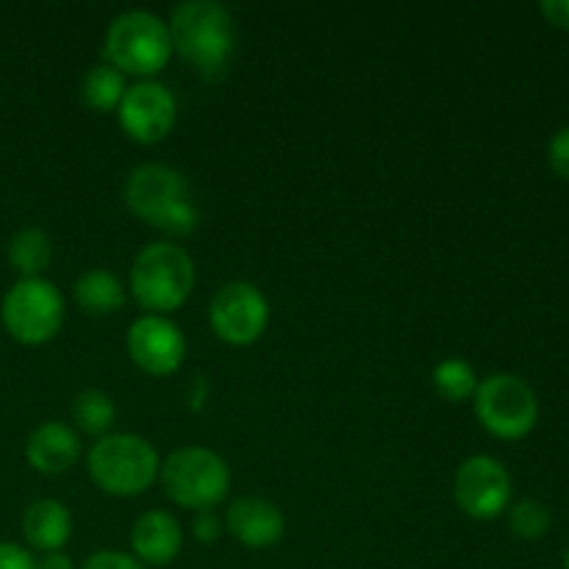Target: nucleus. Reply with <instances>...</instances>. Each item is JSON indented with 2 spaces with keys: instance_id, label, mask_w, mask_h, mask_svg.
<instances>
[{
  "instance_id": "f257e3e1",
  "label": "nucleus",
  "mask_w": 569,
  "mask_h": 569,
  "mask_svg": "<svg viewBox=\"0 0 569 569\" xmlns=\"http://www.w3.org/2000/svg\"><path fill=\"white\" fill-rule=\"evenodd\" d=\"M172 50H178L183 61L200 76L217 81L226 76L228 64L233 56V17L217 0H187L176 6L170 22Z\"/></svg>"
},
{
  "instance_id": "f03ea898",
  "label": "nucleus",
  "mask_w": 569,
  "mask_h": 569,
  "mask_svg": "<svg viewBox=\"0 0 569 569\" xmlns=\"http://www.w3.org/2000/svg\"><path fill=\"white\" fill-rule=\"evenodd\" d=\"M126 206L170 237H189L200 220L187 178L167 164L137 167L126 181Z\"/></svg>"
},
{
  "instance_id": "7ed1b4c3",
  "label": "nucleus",
  "mask_w": 569,
  "mask_h": 569,
  "mask_svg": "<svg viewBox=\"0 0 569 569\" xmlns=\"http://www.w3.org/2000/svg\"><path fill=\"white\" fill-rule=\"evenodd\" d=\"M94 487L114 498H137L159 478V453L137 433H106L87 456Z\"/></svg>"
},
{
  "instance_id": "20e7f679",
  "label": "nucleus",
  "mask_w": 569,
  "mask_h": 569,
  "mask_svg": "<svg viewBox=\"0 0 569 569\" xmlns=\"http://www.w3.org/2000/svg\"><path fill=\"white\" fill-rule=\"evenodd\" d=\"M194 289V261L172 242H153L139 250L131 267V295L150 315L181 309Z\"/></svg>"
},
{
  "instance_id": "39448f33",
  "label": "nucleus",
  "mask_w": 569,
  "mask_h": 569,
  "mask_svg": "<svg viewBox=\"0 0 569 569\" xmlns=\"http://www.w3.org/2000/svg\"><path fill=\"white\" fill-rule=\"evenodd\" d=\"M106 64L122 76H139L150 81L167 67L172 56L170 28L150 11H122L106 31Z\"/></svg>"
},
{
  "instance_id": "423d86ee",
  "label": "nucleus",
  "mask_w": 569,
  "mask_h": 569,
  "mask_svg": "<svg viewBox=\"0 0 569 569\" xmlns=\"http://www.w3.org/2000/svg\"><path fill=\"white\" fill-rule=\"evenodd\" d=\"M167 498L189 511H211L222 503L231 487L228 465L209 448H181L159 467Z\"/></svg>"
},
{
  "instance_id": "0eeeda50",
  "label": "nucleus",
  "mask_w": 569,
  "mask_h": 569,
  "mask_svg": "<svg viewBox=\"0 0 569 569\" xmlns=\"http://www.w3.org/2000/svg\"><path fill=\"white\" fill-rule=\"evenodd\" d=\"M0 317L11 339L37 348L56 339V333L64 326V298L56 283L44 278H20L6 292Z\"/></svg>"
},
{
  "instance_id": "6e6552de",
  "label": "nucleus",
  "mask_w": 569,
  "mask_h": 569,
  "mask_svg": "<svg viewBox=\"0 0 569 569\" xmlns=\"http://www.w3.org/2000/svg\"><path fill=\"white\" fill-rule=\"evenodd\" d=\"M472 403H476L478 422L498 439L528 437L539 420L537 395L511 372H495L483 378Z\"/></svg>"
},
{
  "instance_id": "1a4fd4ad",
  "label": "nucleus",
  "mask_w": 569,
  "mask_h": 569,
  "mask_svg": "<svg viewBox=\"0 0 569 569\" xmlns=\"http://www.w3.org/2000/svg\"><path fill=\"white\" fill-rule=\"evenodd\" d=\"M209 322L211 331L228 345L248 348L259 342L261 333L267 331L270 322V303L261 295L259 287L248 281H231L209 303Z\"/></svg>"
},
{
  "instance_id": "9d476101",
  "label": "nucleus",
  "mask_w": 569,
  "mask_h": 569,
  "mask_svg": "<svg viewBox=\"0 0 569 569\" xmlns=\"http://www.w3.org/2000/svg\"><path fill=\"white\" fill-rule=\"evenodd\" d=\"M453 498L472 520H495L511 503V476L492 456H470L456 470Z\"/></svg>"
},
{
  "instance_id": "9b49d317",
  "label": "nucleus",
  "mask_w": 569,
  "mask_h": 569,
  "mask_svg": "<svg viewBox=\"0 0 569 569\" xmlns=\"http://www.w3.org/2000/svg\"><path fill=\"white\" fill-rule=\"evenodd\" d=\"M178 106L170 89L159 81H139L126 89L117 109V120L128 139L139 144H156L176 128Z\"/></svg>"
},
{
  "instance_id": "f8f14e48",
  "label": "nucleus",
  "mask_w": 569,
  "mask_h": 569,
  "mask_svg": "<svg viewBox=\"0 0 569 569\" xmlns=\"http://www.w3.org/2000/svg\"><path fill=\"white\" fill-rule=\"evenodd\" d=\"M128 356L133 365L153 378H167L181 370L187 359V337L172 320L161 315H144L128 328Z\"/></svg>"
},
{
  "instance_id": "ddd939ff",
  "label": "nucleus",
  "mask_w": 569,
  "mask_h": 569,
  "mask_svg": "<svg viewBox=\"0 0 569 569\" xmlns=\"http://www.w3.org/2000/svg\"><path fill=\"white\" fill-rule=\"evenodd\" d=\"M228 533L244 548L264 550L272 548L283 539L287 531V520H283L281 509L264 498H239L228 506L226 515Z\"/></svg>"
},
{
  "instance_id": "4468645a",
  "label": "nucleus",
  "mask_w": 569,
  "mask_h": 569,
  "mask_svg": "<svg viewBox=\"0 0 569 569\" xmlns=\"http://www.w3.org/2000/svg\"><path fill=\"white\" fill-rule=\"evenodd\" d=\"M133 559L144 567H167L178 559L183 548L181 522L167 511H144L131 531Z\"/></svg>"
},
{
  "instance_id": "2eb2a0df",
  "label": "nucleus",
  "mask_w": 569,
  "mask_h": 569,
  "mask_svg": "<svg viewBox=\"0 0 569 569\" xmlns=\"http://www.w3.org/2000/svg\"><path fill=\"white\" fill-rule=\"evenodd\" d=\"M26 459L42 476H59L81 459V439L64 422H42L28 437Z\"/></svg>"
},
{
  "instance_id": "dca6fc26",
  "label": "nucleus",
  "mask_w": 569,
  "mask_h": 569,
  "mask_svg": "<svg viewBox=\"0 0 569 569\" xmlns=\"http://www.w3.org/2000/svg\"><path fill=\"white\" fill-rule=\"evenodd\" d=\"M22 537L39 553H56L72 537V517L59 500H37L22 517Z\"/></svg>"
},
{
  "instance_id": "f3484780",
  "label": "nucleus",
  "mask_w": 569,
  "mask_h": 569,
  "mask_svg": "<svg viewBox=\"0 0 569 569\" xmlns=\"http://www.w3.org/2000/svg\"><path fill=\"white\" fill-rule=\"evenodd\" d=\"M76 303L81 306L87 315H114L126 303V287L120 278L109 270H89L72 287Z\"/></svg>"
},
{
  "instance_id": "a211bd4d",
  "label": "nucleus",
  "mask_w": 569,
  "mask_h": 569,
  "mask_svg": "<svg viewBox=\"0 0 569 569\" xmlns=\"http://www.w3.org/2000/svg\"><path fill=\"white\" fill-rule=\"evenodd\" d=\"M53 259V244L42 228H22L9 239V264L22 278H42Z\"/></svg>"
},
{
  "instance_id": "6ab92c4d",
  "label": "nucleus",
  "mask_w": 569,
  "mask_h": 569,
  "mask_svg": "<svg viewBox=\"0 0 569 569\" xmlns=\"http://www.w3.org/2000/svg\"><path fill=\"white\" fill-rule=\"evenodd\" d=\"M126 76L111 64H94L81 81V100L92 111H117L126 94Z\"/></svg>"
},
{
  "instance_id": "aec40b11",
  "label": "nucleus",
  "mask_w": 569,
  "mask_h": 569,
  "mask_svg": "<svg viewBox=\"0 0 569 569\" xmlns=\"http://www.w3.org/2000/svg\"><path fill=\"white\" fill-rule=\"evenodd\" d=\"M72 420L89 437H106L117 422V406L100 389H83L72 400Z\"/></svg>"
},
{
  "instance_id": "412c9836",
  "label": "nucleus",
  "mask_w": 569,
  "mask_h": 569,
  "mask_svg": "<svg viewBox=\"0 0 569 569\" xmlns=\"http://www.w3.org/2000/svg\"><path fill=\"white\" fill-rule=\"evenodd\" d=\"M433 389L442 395L450 403H461V400H472L478 392V376L472 370L470 361L465 359H445L433 367L431 372Z\"/></svg>"
},
{
  "instance_id": "4be33fe9",
  "label": "nucleus",
  "mask_w": 569,
  "mask_h": 569,
  "mask_svg": "<svg viewBox=\"0 0 569 569\" xmlns=\"http://www.w3.org/2000/svg\"><path fill=\"white\" fill-rule=\"evenodd\" d=\"M511 531L520 539L537 542L550 531V509L542 500H520L509 515Z\"/></svg>"
},
{
  "instance_id": "5701e85b",
  "label": "nucleus",
  "mask_w": 569,
  "mask_h": 569,
  "mask_svg": "<svg viewBox=\"0 0 569 569\" xmlns=\"http://www.w3.org/2000/svg\"><path fill=\"white\" fill-rule=\"evenodd\" d=\"M81 569H144L133 556L120 553V550H98L83 561Z\"/></svg>"
},
{
  "instance_id": "b1692460",
  "label": "nucleus",
  "mask_w": 569,
  "mask_h": 569,
  "mask_svg": "<svg viewBox=\"0 0 569 569\" xmlns=\"http://www.w3.org/2000/svg\"><path fill=\"white\" fill-rule=\"evenodd\" d=\"M548 159L556 176L569 181V126L561 128V131H556V137L550 139Z\"/></svg>"
},
{
  "instance_id": "393cba45",
  "label": "nucleus",
  "mask_w": 569,
  "mask_h": 569,
  "mask_svg": "<svg viewBox=\"0 0 569 569\" xmlns=\"http://www.w3.org/2000/svg\"><path fill=\"white\" fill-rule=\"evenodd\" d=\"M0 569H37V559L14 542H0Z\"/></svg>"
},
{
  "instance_id": "a878e982",
  "label": "nucleus",
  "mask_w": 569,
  "mask_h": 569,
  "mask_svg": "<svg viewBox=\"0 0 569 569\" xmlns=\"http://www.w3.org/2000/svg\"><path fill=\"white\" fill-rule=\"evenodd\" d=\"M220 531H222V526H220V520H217V515H211V511H198V515H194L192 533L198 542H203V545L217 542V539H220Z\"/></svg>"
},
{
  "instance_id": "bb28decb",
  "label": "nucleus",
  "mask_w": 569,
  "mask_h": 569,
  "mask_svg": "<svg viewBox=\"0 0 569 569\" xmlns=\"http://www.w3.org/2000/svg\"><path fill=\"white\" fill-rule=\"evenodd\" d=\"M539 9H542L545 20H548L550 26L569 31V0H545Z\"/></svg>"
},
{
  "instance_id": "cd10ccee",
  "label": "nucleus",
  "mask_w": 569,
  "mask_h": 569,
  "mask_svg": "<svg viewBox=\"0 0 569 569\" xmlns=\"http://www.w3.org/2000/svg\"><path fill=\"white\" fill-rule=\"evenodd\" d=\"M37 569H76V567H72L70 556L56 550V553H44L42 559L37 561Z\"/></svg>"
},
{
  "instance_id": "c85d7f7f",
  "label": "nucleus",
  "mask_w": 569,
  "mask_h": 569,
  "mask_svg": "<svg viewBox=\"0 0 569 569\" xmlns=\"http://www.w3.org/2000/svg\"><path fill=\"white\" fill-rule=\"evenodd\" d=\"M565 569H569V548H567V553H565Z\"/></svg>"
}]
</instances>
